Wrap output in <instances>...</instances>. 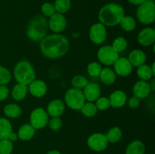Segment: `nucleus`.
Listing matches in <instances>:
<instances>
[{"mask_svg": "<svg viewBox=\"0 0 155 154\" xmlns=\"http://www.w3.org/2000/svg\"><path fill=\"white\" fill-rule=\"evenodd\" d=\"M41 10H42V14H43V16L45 17V18H50V17L52 16V15L56 12L54 4L50 2L44 3L42 5Z\"/></svg>", "mask_w": 155, "mask_h": 154, "instance_id": "nucleus-37", "label": "nucleus"}, {"mask_svg": "<svg viewBox=\"0 0 155 154\" xmlns=\"http://www.w3.org/2000/svg\"><path fill=\"white\" fill-rule=\"evenodd\" d=\"M97 57L102 64L107 66H113L119 58V53L117 52L111 45H104L98 50Z\"/></svg>", "mask_w": 155, "mask_h": 154, "instance_id": "nucleus-7", "label": "nucleus"}, {"mask_svg": "<svg viewBox=\"0 0 155 154\" xmlns=\"http://www.w3.org/2000/svg\"><path fill=\"white\" fill-rule=\"evenodd\" d=\"M137 75L140 79V80L148 82L154 76L155 72L152 70L151 66L145 63V64L138 66Z\"/></svg>", "mask_w": 155, "mask_h": 154, "instance_id": "nucleus-24", "label": "nucleus"}, {"mask_svg": "<svg viewBox=\"0 0 155 154\" xmlns=\"http://www.w3.org/2000/svg\"><path fill=\"white\" fill-rule=\"evenodd\" d=\"M12 131L13 128L10 121L5 118H0V140L8 139Z\"/></svg>", "mask_w": 155, "mask_h": 154, "instance_id": "nucleus-25", "label": "nucleus"}, {"mask_svg": "<svg viewBox=\"0 0 155 154\" xmlns=\"http://www.w3.org/2000/svg\"><path fill=\"white\" fill-rule=\"evenodd\" d=\"M146 59L147 56L145 53L140 49L133 50L130 53L128 57V60L132 64V66H136V67L145 64Z\"/></svg>", "mask_w": 155, "mask_h": 154, "instance_id": "nucleus-19", "label": "nucleus"}, {"mask_svg": "<svg viewBox=\"0 0 155 154\" xmlns=\"http://www.w3.org/2000/svg\"><path fill=\"white\" fill-rule=\"evenodd\" d=\"M138 42L142 46H151L155 42V30L152 27H146L141 30L137 36Z\"/></svg>", "mask_w": 155, "mask_h": 154, "instance_id": "nucleus-13", "label": "nucleus"}, {"mask_svg": "<svg viewBox=\"0 0 155 154\" xmlns=\"http://www.w3.org/2000/svg\"><path fill=\"white\" fill-rule=\"evenodd\" d=\"M131 4L135 5H140L142 3L145 2L147 0H128Z\"/></svg>", "mask_w": 155, "mask_h": 154, "instance_id": "nucleus-42", "label": "nucleus"}, {"mask_svg": "<svg viewBox=\"0 0 155 154\" xmlns=\"http://www.w3.org/2000/svg\"><path fill=\"white\" fill-rule=\"evenodd\" d=\"M110 107L113 108L118 109L124 107L127 102V94L122 90H117L110 94L108 98Z\"/></svg>", "mask_w": 155, "mask_h": 154, "instance_id": "nucleus-18", "label": "nucleus"}, {"mask_svg": "<svg viewBox=\"0 0 155 154\" xmlns=\"http://www.w3.org/2000/svg\"><path fill=\"white\" fill-rule=\"evenodd\" d=\"M124 16H125L124 8L116 3L105 5L98 12V20L100 23L105 27H114L118 25Z\"/></svg>", "mask_w": 155, "mask_h": 154, "instance_id": "nucleus-2", "label": "nucleus"}, {"mask_svg": "<svg viewBox=\"0 0 155 154\" xmlns=\"http://www.w3.org/2000/svg\"><path fill=\"white\" fill-rule=\"evenodd\" d=\"M48 28L54 33H61L67 27V19L64 15L55 12L48 21Z\"/></svg>", "mask_w": 155, "mask_h": 154, "instance_id": "nucleus-11", "label": "nucleus"}, {"mask_svg": "<svg viewBox=\"0 0 155 154\" xmlns=\"http://www.w3.org/2000/svg\"><path fill=\"white\" fill-rule=\"evenodd\" d=\"M98 76L102 83L107 85H113L117 79V75L114 71L109 67H105L104 69L102 68Z\"/></svg>", "mask_w": 155, "mask_h": 154, "instance_id": "nucleus-21", "label": "nucleus"}, {"mask_svg": "<svg viewBox=\"0 0 155 154\" xmlns=\"http://www.w3.org/2000/svg\"><path fill=\"white\" fill-rule=\"evenodd\" d=\"M114 71L116 75L122 77L128 76L133 72V67L127 57H119L114 63Z\"/></svg>", "mask_w": 155, "mask_h": 154, "instance_id": "nucleus-12", "label": "nucleus"}, {"mask_svg": "<svg viewBox=\"0 0 155 154\" xmlns=\"http://www.w3.org/2000/svg\"><path fill=\"white\" fill-rule=\"evenodd\" d=\"M9 89L6 85H0V102L4 101L8 98Z\"/></svg>", "mask_w": 155, "mask_h": 154, "instance_id": "nucleus-39", "label": "nucleus"}, {"mask_svg": "<svg viewBox=\"0 0 155 154\" xmlns=\"http://www.w3.org/2000/svg\"><path fill=\"white\" fill-rule=\"evenodd\" d=\"M48 125L51 131H58L62 127V120L60 117H51V119L48 120Z\"/></svg>", "mask_w": 155, "mask_h": 154, "instance_id": "nucleus-38", "label": "nucleus"}, {"mask_svg": "<svg viewBox=\"0 0 155 154\" xmlns=\"http://www.w3.org/2000/svg\"><path fill=\"white\" fill-rule=\"evenodd\" d=\"M121 28L126 32H132L136 29V21L133 17L131 16H124L120 22Z\"/></svg>", "mask_w": 155, "mask_h": 154, "instance_id": "nucleus-28", "label": "nucleus"}, {"mask_svg": "<svg viewBox=\"0 0 155 154\" xmlns=\"http://www.w3.org/2000/svg\"><path fill=\"white\" fill-rule=\"evenodd\" d=\"M65 104L60 99H54L47 106V113L51 117H61L64 113Z\"/></svg>", "mask_w": 155, "mask_h": 154, "instance_id": "nucleus-17", "label": "nucleus"}, {"mask_svg": "<svg viewBox=\"0 0 155 154\" xmlns=\"http://www.w3.org/2000/svg\"><path fill=\"white\" fill-rule=\"evenodd\" d=\"M4 113L7 117L17 119L22 113V109L17 104H9L4 107Z\"/></svg>", "mask_w": 155, "mask_h": 154, "instance_id": "nucleus-26", "label": "nucleus"}, {"mask_svg": "<svg viewBox=\"0 0 155 154\" xmlns=\"http://www.w3.org/2000/svg\"><path fill=\"white\" fill-rule=\"evenodd\" d=\"M83 90L85 99L88 102L95 103L101 97V87L95 82H89Z\"/></svg>", "mask_w": 155, "mask_h": 154, "instance_id": "nucleus-14", "label": "nucleus"}, {"mask_svg": "<svg viewBox=\"0 0 155 154\" xmlns=\"http://www.w3.org/2000/svg\"><path fill=\"white\" fill-rule=\"evenodd\" d=\"M13 149V142L9 139L0 140V154H12Z\"/></svg>", "mask_w": 155, "mask_h": 154, "instance_id": "nucleus-34", "label": "nucleus"}, {"mask_svg": "<svg viewBox=\"0 0 155 154\" xmlns=\"http://www.w3.org/2000/svg\"><path fill=\"white\" fill-rule=\"evenodd\" d=\"M12 80L10 71L5 66L0 65V85H6Z\"/></svg>", "mask_w": 155, "mask_h": 154, "instance_id": "nucleus-35", "label": "nucleus"}, {"mask_svg": "<svg viewBox=\"0 0 155 154\" xmlns=\"http://www.w3.org/2000/svg\"><path fill=\"white\" fill-rule=\"evenodd\" d=\"M137 19L144 25H149L155 21V5L151 0H147L139 5L136 11Z\"/></svg>", "mask_w": 155, "mask_h": 154, "instance_id": "nucleus-5", "label": "nucleus"}, {"mask_svg": "<svg viewBox=\"0 0 155 154\" xmlns=\"http://www.w3.org/2000/svg\"><path fill=\"white\" fill-rule=\"evenodd\" d=\"M86 101L83 90L71 88L65 93L64 103L71 110H80Z\"/></svg>", "mask_w": 155, "mask_h": 154, "instance_id": "nucleus-6", "label": "nucleus"}, {"mask_svg": "<svg viewBox=\"0 0 155 154\" xmlns=\"http://www.w3.org/2000/svg\"><path fill=\"white\" fill-rule=\"evenodd\" d=\"M107 29L101 23L94 24L89 29V36L90 41L95 45H101L107 39Z\"/></svg>", "mask_w": 155, "mask_h": 154, "instance_id": "nucleus-10", "label": "nucleus"}, {"mask_svg": "<svg viewBox=\"0 0 155 154\" xmlns=\"http://www.w3.org/2000/svg\"><path fill=\"white\" fill-rule=\"evenodd\" d=\"M127 102H128L129 107H130L131 109H136L140 105V99L135 96L130 98L127 101Z\"/></svg>", "mask_w": 155, "mask_h": 154, "instance_id": "nucleus-40", "label": "nucleus"}, {"mask_svg": "<svg viewBox=\"0 0 155 154\" xmlns=\"http://www.w3.org/2000/svg\"><path fill=\"white\" fill-rule=\"evenodd\" d=\"M48 21L43 15H37L30 21L27 27V36L33 41H41L46 36Z\"/></svg>", "mask_w": 155, "mask_h": 154, "instance_id": "nucleus-3", "label": "nucleus"}, {"mask_svg": "<svg viewBox=\"0 0 155 154\" xmlns=\"http://www.w3.org/2000/svg\"><path fill=\"white\" fill-rule=\"evenodd\" d=\"M48 115L46 110L41 107L34 109L30 116V124L35 130L42 129L48 125Z\"/></svg>", "mask_w": 155, "mask_h": 154, "instance_id": "nucleus-8", "label": "nucleus"}, {"mask_svg": "<svg viewBox=\"0 0 155 154\" xmlns=\"http://www.w3.org/2000/svg\"><path fill=\"white\" fill-rule=\"evenodd\" d=\"M46 154H61L58 150H56V149H52V150H50L47 152Z\"/></svg>", "mask_w": 155, "mask_h": 154, "instance_id": "nucleus-43", "label": "nucleus"}, {"mask_svg": "<svg viewBox=\"0 0 155 154\" xmlns=\"http://www.w3.org/2000/svg\"><path fill=\"white\" fill-rule=\"evenodd\" d=\"M54 6L57 13L63 14L68 12L71 8V0H55Z\"/></svg>", "mask_w": 155, "mask_h": 154, "instance_id": "nucleus-30", "label": "nucleus"}, {"mask_svg": "<svg viewBox=\"0 0 155 154\" xmlns=\"http://www.w3.org/2000/svg\"><path fill=\"white\" fill-rule=\"evenodd\" d=\"M28 90L32 96L36 98H40L46 95L48 87L43 80L35 79L29 85Z\"/></svg>", "mask_w": 155, "mask_h": 154, "instance_id": "nucleus-15", "label": "nucleus"}, {"mask_svg": "<svg viewBox=\"0 0 155 154\" xmlns=\"http://www.w3.org/2000/svg\"><path fill=\"white\" fill-rule=\"evenodd\" d=\"M145 143L139 140H135L130 142L127 146L125 154H145Z\"/></svg>", "mask_w": 155, "mask_h": 154, "instance_id": "nucleus-22", "label": "nucleus"}, {"mask_svg": "<svg viewBox=\"0 0 155 154\" xmlns=\"http://www.w3.org/2000/svg\"><path fill=\"white\" fill-rule=\"evenodd\" d=\"M102 69L101 63L98 62H91L87 66V72L89 75L92 77H98Z\"/></svg>", "mask_w": 155, "mask_h": 154, "instance_id": "nucleus-33", "label": "nucleus"}, {"mask_svg": "<svg viewBox=\"0 0 155 154\" xmlns=\"http://www.w3.org/2000/svg\"><path fill=\"white\" fill-rule=\"evenodd\" d=\"M39 47L42 54L47 58L57 59L68 53L70 42L66 36L60 33H54L44 37L41 40Z\"/></svg>", "mask_w": 155, "mask_h": 154, "instance_id": "nucleus-1", "label": "nucleus"}, {"mask_svg": "<svg viewBox=\"0 0 155 154\" xmlns=\"http://www.w3.org/2000/svg\"><path fill=\"white\" fill-rule=\"evenodd\" d=\"M35 132H36V130L34 129V128L30 124L27 123L24 124L20 127L17 134H18V139L23 141H28L34 137Z\"/></svg>", "mask_w": 155, "mask_h": 154, "instance_id": "nucleus-20", "label": "nucleus"}, {"mask_svg": "<svg viewBox=\"0 0 155 154\" xmlns=\"http://www.w3.org/2000/svg\"><path fill=\"white\" fill-rule=\"evenodd\" d=\"M151 91L150 83L147 81L139 80L134 84L133 87V92L135 97L139 99H145L149 96Z\"/></svg>", "mask_w": 155, "mask_h": 154, "instance_id": "nucleus-16", "label": "nucleus"}, {"mask_svg": "<svg viewBox=\"0 0 155 154\" xmlns=\"http://www.w3.org/2000/svg\"><path fill=\"white\" fill-rule=\"evenodd\" d=\"M27 91H28L27 85L18 83L12 88V97L15 101H21L27 97Z\"/></svg>", "mask_w": 155, "mask_h": 154, "instance_id": "nucleus-23", "label": "nucleus"}, {"mask_svg": "<svg viewBox=\"0 0 155 154\" xmlns=\"http://www.w3.org/2000/svg\"><path fill=\"white\" fill-rule=\"evenodd\" d=\"M81 112L86 117H93L98 113V109L93 102H86L81 108Z\"/></svg>", "mask_w": 155, "mask_h": 154, "instance_id": "nucleus-29", "label": "nucleus"}, {"mask_svg": "<svg viewBox=\"0 0 155 154\" xmlns=\"http://www.w3.org/2000/svg\"><path fill=\"white\" fill-rule=\"evenodd\" d=\"M111 46L113 47V48L117 52L120 53L121 51H124L127 48L128 42H127V39H125L123 36H119L114 40Z\"/></svg>", "mask_w": 155, "mask_h": 154, "instance_id": "nucleus-32", "label": "nucleus"}, {"mask_svg": "<svg viewBox=\"0 0 155 154\" xmlns=\"http://www.w3.org/2000/svg\"><path fill=\"white\" fill-rule=\"evenodd\" d=\"M14 77L17 82L29 85L36 79V72L33 65L28 60H23L16 63L13 70Z\"/></svg>", "mask_w": 155, "mask_h": 154, "instance_id": "nucleus-4", "label": "nucleus"}, {"mask_svg": "<svg viewBox=\"0 0 155 154\" xmlns=\"http://www.w3.org/2000/svg\"><path fill=\"white\" fill-rule=\"evenodd\" d=\"M8 139H9V140H10L12 142L17 141V140H18V134H17L15 132H14V131H12V134H10V136H9Z\"/></svg>", "mask_w": 155, "mask_h": 154, "instance_id": "nucleus-41", "label": "nucleus"}, {"mask_svg": "<svg viewBox=\"0 0 155 154\" xmlns=\"http://www.w3.org/2000/svg\"><path fill=\"white\" fill-rule=\"evenodd\" d=\"M123 136L122 131L119 127H112L111 128L108 130V131L106 134L108 143H116L121 140Z\"/></svg>", "mask_w": 155, "mask_h": 154, "instance_id": "nucleus-27", "label": "nucleus"}, {"mask_svg": "<svg viewBox=\"0 0 155 154\" xmlns=\"http://www.w3.org/2000/svg\"><path fill=\"white\" fill-rule=\"evenodd\" d=\"M88 83H89V81L87 79L82 75H75L73 77L72 80H71V85H72L73 88L80 89V90H83Z\"/></svg>", "mask_w": 155, "mask_h": 154, "instance_id": "nucleus-31", "label": "nucleus"}, {"mask_svg": "<svg viewBox=\"0 0 155 154\" xmlns=\"http://www.w3.org/2000/svg\"><path fill=\"white\" fill-rule=\"evenodd\" d=\"M95 104L98 110H101V111H104V110H108L110 107V101H109L108 98H106V97H100L99 98L96 100Z\"/></svg>", "mask_w": 155, "mask_h": 154, "instance_id": "nucleus-36", "label": "nucleus"}, {"mask_svg": "<svg viewBox=\"0 0 155 154\" xmlns=\"http://www.w3.org/2000/svg\"><path fill=\"white\" fill-rule=\"evenodd\" d=\"M87 146L89 149L95 152H101L108 146L106 134L102 133H94L91 134L87 139Z\"/></svg>", "mask_w": 155, "mask_h": 154, "instance_id": "nucleus-9", "label": "nucleus"}]
</instances>
